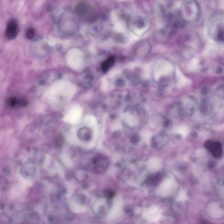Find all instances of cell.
Returning <instances> with one entry per match:
<instances>
[{
	"label": "cell",
	"instance_id": "5b68a950",
	"mask_svg": "<svg viewBox=\"0 0 224 224\" xmlns=\"http://www.w3.org/2000/svg\"><path fill=\"white\" fill-rule=\"evenodd\" d=\"M123 208V200L120 196H117L113 200V206L109 214L110 218H117L119 216L122 212Z\"/></svg>",
	"mask_w": 224,
	"mask_h": 224
},
{
	"label": "cell",
	"instance_id": "ba28073f",
	"mask_svg": "<svg viewBox=\"0 0 224 224\" xmlns=\"http://www.w3.org/2000/svg\"><path fill=\"white\" fill-rule=\"evenodd\" d=\"M78 137L83 142H87L90 139V131L87 127H82L77 132Z\"/></svg>",
	"mask_w": 224,
	"mask_h": 224
},
{
	"label": "cell",
	"instance_id": "7a4b0ae2",
	"mask_svg": "<svg viewBox=\"0 0 224 224\" xmlns=\"http://www.w3.org/2000/svg\"><path fill=\"white\" fill-rule=\"evenodd\" d=\"M206 148L215 158H220L223 154V148L220 143L214 141H207L205 144Z\"/></svg>",
	"mask_w": 224,
	"mask_h": 224
},
{
	"label": "cell",
	"instance_id": "3957f363",
	"mask_svg": "<svg viewBox=\"0 0 224 224\" xmlns=\"http://www.w3.org/2000/svg\"><path fill=\"white\" fill-rule=\"evenodd\" d=\"M19 26L15 19L10 20L7 24L5 31V36L7 39L11 40L16 38L19 32Z\"/></svg>",
	"mask_w": 224,
	"mask_h": 224
},
{
	"label": "cell",
	"instance_id": "4fadbf2b",
	"mask_svg": "<svg viewBox=\"0 0 224 224\" xmlns=\"http://www.w3.org/2000/svg\"><path fill=\"white\" fill-rule=\"evenodd\" d=\"M223 69H222L221 67H219V68H218V69L217 72L218 73V74L222 73L223 72Z\"/></svg>",
	"mask_w": 224,
	"mask_h": 224
},
{
	"label": "cell",
	"instance_id": "9c48e42d",
	"mask_svg": "<svg viewBox=\"0 0 224 224\" xmlns=\"http://www.w3.org/2000/svg\"><path fill=\"white\" fill-rule=\"evenodd\" d=\"M115 59L113 57L108 58L102 63V69L103 72H107L114 64Z\"/></svg>",
	"mask_w": 224,
	"mask_h": 224
},
{
	"label": "cell",
	"instance_id": "52a82bcc",
	"mask_svg": "<svg viewBox=\"0 0 224 224\" xmlns=\"http://www.w3.org/2000/svg\"><path fill=\"white\" fill-rule=\"evenodd\" d=\"M89 5L84 1L80 2L75 6V11L76 14L80 16H84L88 12Z\"/></svg>",
	"mask_w": 224,
	"mask_h": 224
},
{
	"label": "cell",
	"instance_id": "6da1fadb",
	"mask_svg": "<svg viewBox=\"0 0 224 224\" xmlns=\"http://www.w3.org/2000/svg\"><path fill=\"white\" fill-rule=\"evenodd\" d=\"M143 216L149 223H156L161 219L162 215L160 209L155 206H152L145 210Z\"/></svg>",
	"mask_w": 224,
	"mask_h": 224
},
{
	"label": "cell",
	"instance_id": "8fae6325",
	"mask_svg": "<svg viewBox=\"0 0 224 224\" xmlns=\"http://www.w3.org/2000/svg\"><path fill=\"white\" fill-rule=\"evenodd\" d=\"M36 34L35 29L33 28H29L28 29L26 32V37L27 39H32L34 37Z\"/></svg>",
	"mask_w": 224,
	"mask_h": 224
},
{
	"label": "cell",
	"instance_id": "7c38bea8",
	"mask_svg": "<svg viewBox=\"0 0 224 224\" xmlns=\"http://www.w3.org/2000/svg\"><path fill=\"white\" fill-rule=\"evenodd\" d=\"M126 120L127 124H128L129 125L131 126L135 125L137 124V121L135 118V117L130 115H128L127 116Z\"/></svg>",
	"mask_w": 224,
	"mask_h": 224
},
{
	"label": "cell",
	"instance_id": "30bf717a",
	"mask_svg": "<svg viewBox=\"0 0 224 224\" xmlns=\"http://www.w3.org/2000/svg\"><path fill=\"white\" fill-rule=\"evenodd\" d=\"M161 163L160 160L156 159H153L149 160L148 166L149 169L153 170H159L161 167Z\"/></svg>",
	"mask_w": 224,
	"mask_h": 224
},
{
	"label": "cell",
	"instance_id": "8992f818",
	"mask_svg": "<svg viewBox=\"0 0 224 224\" xmlns=\"http://www.w3.org/2000/svg\"><path fill=\"white\" fill-rule=\"evenodd\" d=\"M27 104V102L25 99H19L15 97L9 98L7 100V105L11 108L26 107Z\"/></svg>",
	"mask_w": 224,
	"mask_h": 224
},
{
	"label": "cell",
	"instance_id": "277c9868",
	"mask_svg": "<svg viewBox=\"0 0 224 224\" xmlns=\"http://www.w3.org/2000/svg\"><path fill=\"white\" fill-rule=\"evenodd\" d=\"M173 184L170 180H165L162 182L158 189L157 193L161 197H166L170 195L173 189Z\"/></svg>",
	"mask_w": 224,
	"mask_h": 224
}]
</instances>
